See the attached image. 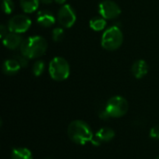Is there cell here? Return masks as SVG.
<instances>
[{
    "label": "cell",
    "mask_w": 159,
    "mask_h": 159,
    "mask_svg": "<svg viewBox=\"0 0 159 159\" xmlns=\"http://www.w3.org/2000/svg\"><path fill=\"white\" fill-rule=\"evenodd\" d=\"M36 21L42 27L48 28V27L52 26L55 23L56 19H55V17L53 16V14L51 12H49L48 10H41L37 14Z\"/></svg>",
    "instance_id": "obj_11"
},
{
    "label": "cell",
    "mask_w": 159,
    "mask_h": 159,
    "mask_svg": "<svg viewBox=\"0 0 159 159\" xmlns=\"http://www.w3.org/2000/svg\"><path fill=\"white\" fill-rule=\"evenodd\" d=\"M39 3L40 0H20V7L25 13L34 12L38 7Z\"/></svg>",
    "instance_id": "obj_15"
},
{
    "label": "cell",
    "mask_w": 159,
    "mask_h": 159,
    "mask_svg": "<svg viewBox=\"0 0 159 159\" xmlns=\"http://www.w3.org/2000/svg\"><path fill=\"white\" fill-rule=\"evenodd\" d=\"M123 34L119 27L114 25L104 31L102 36V47L109 51L119 48L123 43Z\"/></svg>",
    "instance_id": "obj_3"
},
{
    "label": "cell",
    "mask_w": 159,
    "mask_h": 159,
    "mask_svg": "<svg viewBox=\"0 0 159 159\" xmlns=\"http://www.w3.org/2000/svg\"><path fill=\"white\" fill-rule=\"evenodd\" d=\"M150 136L153 139H159V125H157L152 128L150 131Z\"/></svg>",
    "instance_id": "obj_21"
},
{
    "label": "cell",
    "mask_w": 159,
    "mask_h": 159,
    "mask_svg": "<svg viewBox=\"0 0 159 159\" xmlns=\"http://www.w3.org/2000/svg\"><path fill=\"white\" fill-rule=\"evenodd\" d=\"M23 39L20 35V34L8 32L4 37H3V44L6 48L9 49H16L20 48Z\"/></svg>",
    "instance_id": "obj_10"
},
{
    "label": "cell",
    "mask_w": 159,
    "mask_h": 159,
    "mask_svg": "<svg viewBox=\"0 0 159 159\" xmlns=\"http://www.w3.org/2000/svg\"><path fill=\"white\" fill-rule=\"evenodd\" d=\"M67 133L69 138L77 144L84 145L89 142H92L93 133L89 126L81 120H75L68 126Z\"/></svg>",
    "instance_id": "obj_2"
},
{
    "label": "cell",
    "mask_w": 159,
    "mask_h": 159,
    "mask_svg": "<svg viewBox=\"0 0 159 159\" xmlns=\"http://www.w3.org/2000/svg\"><path fill=\"white\" fill-rule=\"evenodd\" d=\"M2 9L6 14H10L14 9V3L12 2V0H3Z\"/></svg>",
    "instance_id": "obj_19"
},
{
    "label": "cell",
    "mask_w": 159,
    "mask_h": 159,
    "mask_svg": "<svg viewBox=\"0 0 159 159\" xmlns=\"http://www.w3.org/2000/svg\"><path fill=\"white\" fill-rule=\"evenodd\" d=\"M128 108L129 104L125 98L121 96H115L107 102L104 109L110 117H121L126 115Z\"/></svg>",
    "instance_id": "obj_5"
},
{
    "label": "cell",
    "mask_w": 159,
    "mask_h": 159,
    "mask_svg": "<svg viewBox=\"0 0 159 159\" xmlns=\"http://www.w3.org/2000/svg\"><path fill=\"white\" fill-rule=\"evenodd\" d=\"M99 13L105 20H112L120 15L121 9L116 2L112 0H104L99 4Z\"/></svg>",
    "instance_id": "obj_8"
},
{
    "label": "cell",
    "mask_w": 159,
    "mask_h": 159,
    "mask_svg": "<svg viewBox=\"0 0 159 159\" xmlns=\"http://www.w3.org/2000/svg\"><path fill=\"white\" fill-rule=\"evenodd\" d=\"M32 21L26 15H16L13 16L7 23V28L9 32L22 34L25 33L31 26Z\"/></svg>",
    "instance_id": "obj_6"
},
{
    "label": "cell",
    "mask_w": 159,
    "mask_h": 159,
    "mask_svg": "<svg viewBox=\"0 0 159 159\" xmlns=\"http://www.w3.org/2000/svg\"><path fill=\"white\" fill-rule=\"evenodd\" d=\"M57 20L63 28H70L75 24L76 20V15L71 5L65 4L60 8L58 11Z\"/></svg>",
    "instance_id": "obj_7"
},
{
    "label": "cell",
    "mask_w": 159,
    "mask_h": 159,
    "mask_svg": "<svg viewBox=\"0 0 159 159\" xmlns=\"http://www.w3.org/2000/svg\"><path fill=\"white\" fill-rule=\"evenodd\" d=\"M11 159H33V155L29 149L24 147H18L12 150Z\"/></svg>",
    "instance_id": "obj_14"
},
{
    "label": "cell",
    "mask_w": 159,
    "mask_h": 159,
    "mask_svg": "<svg viewBox=\"0 0 159 159\" xmlns=\"http://www.w3.org/2000/svg\"><path fill=\"white\" fill-rule=\"evenodd\" d=\"M156 159H159V157H157V158Z\"/></svg>",
    "instance_id": "obj_25"
},
{
    "label": "cell",
    "mask_w": 159,
    "mask_h": 159,
    "mask_svg": "<svg viewBox=\"0 0 159 159\" xmlns=\"http://www.w3.org/2000/svg\"><path fill=\"white\" fill-rule=\"evenodd\" d=\"M53 1H54V0H40V2H41L42 4H45V5H49V4H51Z\"/></svg>",
    "instance_id": "obj_23"
},
{
    "label": "cell",
    "mask_w": 159,
    "mask_h": 159,
    "mask_svg": "<svg viewBox=\"0 0 159 159\" xmlns=\"http://www.w3.org/2000/svg\"><path fill=\"white\" fill-rule=\"evenodd\" d=\"M116 136L115 131L110 128H102L99 129V131L95 134V137L92 140V143L96 146L100 145L102 142H110L112 141Z\"/></svg>",
    "instance_id": "obj_9"
},
{
    "label": "cell",
    "mask_w": 159,
    "mask_h": 159,
    "mask_svg": "<svg viewBox=\"0 0 159 159\" xmlns=\"http://www.w3.org/2000/svg\"><path fill=\"white\" fill-rule=\"evenodd\" d=\"M89 26L94 31H102L106 27V20L102 17H95L89 20Z\"/></svg>",
    "instance_id": "obj_16"
},
{
    "label": "cell",
    "mask_w": 159,
    "mask_h": 159,
    "mask_svg": "<svg viewBox=\"0 0 159 159\" xmlns=\"http://www.w3.org/2000/svg\"><path fill=\"white\" fill-rule=\"evenodd\" d=\"M57 4H59V5H63V4H65V2H66V0H54Z\"/></svg>",
    "instance_id": "obj_24"
},
{
    "label": "cell",
    "mask_w": 159,
    "mask_h": 159,
    "mask_svg": "<svg viewBox=\"0 0 159 159\" xmlns=\"http://www.w3.org/2000/svg\"><path fill=\"white\" fill-rule=\"evenodd\" d=\"M8 32H9V31H8V28H6L5 25H1V26H0V34H1V37H2V38H3Z\"/></svg>",
    "instance_id": "obj_22"
},
{
    "label": "cell",
    "mask_w": 159,
    "mask_h": 159,
    "mask_svg": "<svg viewBox=\"0 0 159 159\" xmlns=\"http://www.w3.org/2000/svg\"><path fill=\"white\" fill-rule=\"evenodd\" d=\"M148 71H149L148 64H147V62H146L145 61H143V60H138V61H136L133 63L132 67H131L132 75H133L136 78H138V79L144 77V76L147 75Z\"/></svg>",
    "instance_id": "obj_12"
},
{
    "label": "cell",
    "mask_w": 159,
    "mask_h": 159,
    "mask_svg": "<svg viewBox=\"0 0 159 159\" xmlns=\"http://www.w3.org/2000/svg\"><path fill=\"white\" fill-rule=\"evenodd\" d=\"M50 77L55 81H63L70 75V65L62 57L53 58L48 65Z\"/></svg>",
    "instance_id": "obj_4"
},
{
    "label": "cell",
    "mask_w": 159,
    "mask_h": 159,
    "mask_svg": "<svg viewBox=\"0 0 159 159\" xmlns=\"http://www.w3.org/2000/svg\"><path fill=\"white\" fill-rule=\"evenodd\" d=\"M45 70V62L43 61H36L33 65V74L35 76H40Z\"/></svg>",
    "instance_id": "obj_17"
},
{
    "label": "cell",
    "mask_w": 159,
    "mask_h": 159,
    "mask_svg": "<svg viewBox=\"0 0 159 159\" xmlns=\"http://www.w3.org/2000/svg\"><path fill=\"white\" fill-rule=\"evenodd\" d=\"M13 59H15L19 63H20V65L21 66V67H26L27 65H28V58H26L25 56H23L21 53L20 54H16L15 56H14V58Z\"/></svg>",
    "instance_id": "obj_20"
},
{
    "label": "cell",
    "mask_w": 159,
    "mask_h": 159,
    "mask_svg": "<svg viewBox=\"0 0 159 159\" xmlns=\"http://www.w3.org/2000/svg\"><path fill=\"white\" fill-rule=\"evenodd\" d=\"M64 37V31L62 28H55L52 31V38L55 42H60L63 39Z\"/></svg>",
    "instance_id": "obj_18"
},
{
    "label": "cell",
    "mask_w": 159,
    "mask_h": 159,
    "mask_svg": "<svg viewBox=\"0 0 159 159\" xmlns=\"http://www.w3.org/2000/svg\"><path fill=\"white\" fill-rule=\"evenodd\" d=\"M48 43L45 38L39 35L30 36L23 39L20 47V52L29 60L36 59L46 53Z\"/></svg>",
    "instance_id": "obj_1"
},
{
    "label": "cell",
    "mask_w": 159,
    "mask_h": 159,
    "mask_svg": "<svg viewBox=\"0 0 159 159\" xmlns=\"http://www.w3.org/2000/svg\"><path fill=\"white\" fill-rule=\"evenodd\" d=\"M20 68H21V66L15 59L7 60V61H5V62L3 64V71L6 75H16L20 71Z\"/></svg>",
    "instance_id": "obj_13"
}]
</instances>
